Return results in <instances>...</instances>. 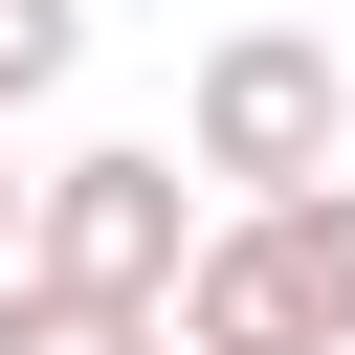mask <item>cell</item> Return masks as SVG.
Wrapping results in <instances>:
<instances>
[{"label": "cell", "mask_w": 355, "mask_h": 355, "mask_svg": "<svg viewBox=\"0 0 355 355\" xmlns=\"http://www.w3.org/2000/svg\"><path fill=\"white\" fill-rule=\"evenodd\" d=\"M333 133H355V67H333L311 22H222L200 89H178V178H244V200L333 178Z\"/></svg>", "instance_id": "7a4b0ae2"}, {"label": "cell", "mask_w": 355, "mask_h": 355, "mask_svg": "<svg viewBox=\"0 0 355 355\" xmlns=\"http://www.w3.org/2000/svg\"><path fill=\"white\" fill-rule=\"evenodd\" d=\"M178 244H200V178H178L155 133H111V155H44V178H22V266H44V288H89V311H155V288H178Z\"/></svg>", "instance_id": "3957f363"}, {"label": "cell", "mask_w": 355, "mask_h": 355, "mask_svg": "<svg viewBox=\"0 0 355 355\" xmlns=\"http://www.w3.org/2000/svg\"><path fill=\"white\" fill-rule=\"evenodd\" d=\"M67 67H89V0H0V133L67 111Z\"/></svg>", "instance_id": "5b68a950"}, {"label": "cell", "mask_w": 355, "mask_h": 355, "mask_svg": "<svg viewBox=\"0 0 355 355\" xmlns=\"http://www.w3.org/2000/svg\"><path fill=\"white\" fill-rule=\"evenodd\" d=\"M0 355H155V311H89V288L0 266Z\"/></svg>", "instance_id": "277c9868"}, {"label": "cell", "mask_w": 355, "mask_h": 355, "mask_svg": "<svg viewBox=\"0 0 355 355\" xmlns=\"http://www.w3.org/2000/svg\"><path fill=\"white\" fill-rule=\"evenodd\" d=\"M0 266H22V155H0Z\"/></svg>", "instance_id": "8992f818"}, {"label": "cell", "mask_w": 355, "mask_h": 355, "mask_svg": "<svg viewBox=\"0 0 355 355\" xmlns=\"http://www.w3.org/2000/svg\"><path fill=\"white\" fill-rule=\"evenodd\" d=\"M155 355H178V333H155Z\"/></svg>", "instance_id": "52a82bcc"}, {"label": "cell", "mask_w": 355, "mask_h": 355, "mask_svg": "<svg viewBox=\"0 0 355 355\" xmlns=\"http://www.w3.org/2000/svg\"><path fill=\"white\" fill-rule=\"evenodd\" d=\"M155 333L178 355H355V178H288V200L200 222L178 288H155Z\"/></svg>", "instance_id": "6da1fadb"}]
</instances>
